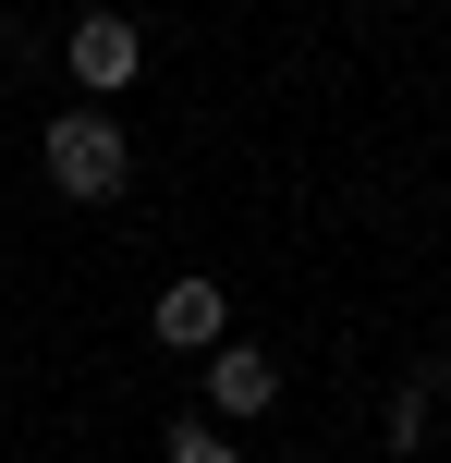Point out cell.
Here are the masks:
<instances>
[{
    "instance_id": "obj_1",
    "label": "cell",
    "mask_w": 451,
    "mask_h": 463,
    "mask_svg": "<svg viewBox=\"0 0 451 463\" xmlns=\"http://www.w3.org/2000/svg\"><path fill=\"white\" fill-rule=\"evenodd\" d=\"M37 159H49V184H61L73 208H110V195L135 184V159H122V122H110V110H61V122L37 135Z\"/></svg>"
},
{
    "instance_id": "obj_2",
    "label": "cell",
    "mask_w": 451,
    "mask_h": 463,
    "mask_svg": "<svg viewBox=\"0 0 451 463\" xmlns=\"http://www.w3.org/2000/svg\"><path fill=\"white\" fill-rule=\"evenodd\" d=\"M61 73H73V86H86V98H122V86H135V73H146V37H135V24H122V13H86V24H73V37H61Z\"/></svg>"
},
{
    "instance_id": "obj_3",
    "label": "cell",
    "mask_w": 451,
    "mask_h": 463,
    "mask_svg": "<svg viewBox=\"0 0 451 463\" xmlns=\"http://www.w3.org/2000/svg\"><path fill=\"white\" fill-rule=\"evenodd\" d=\"M146 329H159L171 354H220V342H232V293H220L208 269H183L159 305H146Z\"/></svg>"
},
{
    "instance_id": "obj_4",
    "label": "cell",
    "mask_w": 451,
    "mask_h": 463,
    "mask_svg": "<svg viewBox=\"0 0 451 463\" xmlns=\"http://www.w3.org/2000/svg\"><path fill=\"white\" fill-rule=\"evenodd\" d=\"M268 402H281V366L244 354V342H220L208 354V427H244V415H268Z\"/></svg>"
},
{
    "instance_id": "obj_5",
    "label": "cell",
    "mask_w": 451,
    "mask_h": 463,
    "mask_svg": "<svg viewBox=\"0 0 451 463\" xmlns=\"http://www.w3.org/2000/svg\"><path fill=\"white\" fill-rule=\"evenodd\" d=\"M159 463H244V451H232V427L183 415V427H171V439H159Z\"/></svg>"
},
{
    "instance_id": "obj_6",
    "label": "cell",
    "mask_w": 451,
    "mask_h": 463,
    "mask_svg": "<svg viewBox=\"0 0 451 463\" xmlns=\"http://www.w3.org/2000/svg\"><path fill=\"white\" fill-rule=\"evenodd\" d=\"M428 427H439V391H390V451H428Z\"/></svg>"
},
{
    "instance_id": "obj_7",
    "label": "cell",
    "mask_w": 451,
    "mask_h": 463,
    "mask_svg": "<svg viewBox=\"0 0 451 463\" xmlns=\"http://www.w3.org/2000/svg\"><path fill=\"white\" fill-rule=\"evenodd\" d=\"M439 391H451V342H439Z\"/></svg>"
}]
</instances>
